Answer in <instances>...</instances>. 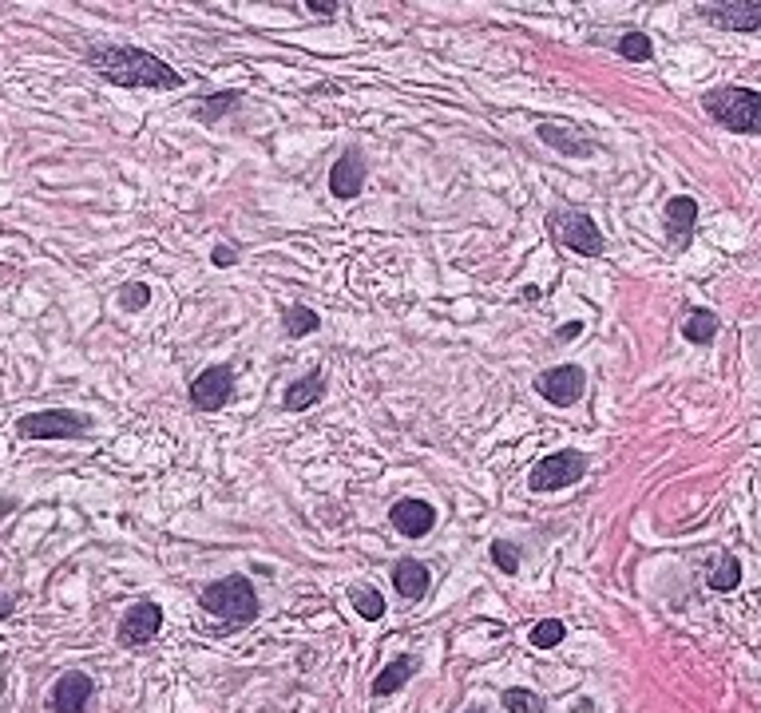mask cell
<instances>
[{
	"mask_svg": "<svg viewBox=\"0 0 761 713\" xmlns=\"http://www.w3.org/2000/svg\"><path fill=\"white\" fill-rule=\"evenodd\" d=\"M322 393H326V377L314 369V373H306L302 381H294L286 389V412H306L310 405L322 401Z\"/></svg>",
	"mask_w": 761,
	"mask_h": 713,
	"instance_id": "cell-17",
	"label": "cell"
},
{
	"mask_svg": "<svg viewBox=\"0 0 761 713\" xmlns=\"http://www.w3.org/2000/svg\"><path fill=\"white\" fill-rule=\"evenodd\" d=\"M199 603H203L207 614H215V618L230 622V626H246V622L258 618V595H254L250 579H242V575H230V579L211 583Z\"/></svg>",
	"mask_w": 761,
	"mask_h": 713,
	"instance_id": "cell-3",
	"label": "cell"
},
{
	"mask_svg": "<svg viewBox=\"0 0 761 713\" xmlns=\"http://www.w3.org/2000/svg\"><path fill=\"white\" fill-rule=\"evenodd\" d=\"M504 706H508V713H544V698L524 690V686H512L504 694Z\"/></svg>",
	"mask_w": 761,
	"mask_h": 713,
	"instance_id": "cell-25",
	"label": "cell"
},
{
	"mask_svg": "<svg viewBox=\"0 0 761 713\" xmlns=\"http://www.w3.org/2000/svg\"><path fill=\"white\" fill-rule=\"evenodd\" d=\"M389 519H393V527H397L401 535L421 539V535H429L436 527V508H429L425 500H401L397 508L389 511Z\"/></svg>",
	"mask_w": 761,
	"mask_h": 713,
	"instance_id": "cell-14",
	"label": "cell"
},
{
	"mask_svg": "<svg viewBox=\"0 0 761 713\" xmlns=\"http://www.w3.org/2000/svg\"><path fill=\"white\" fill-rule=\"evenodd\" d=\"M92 428L88 416L80 412H68V408H48V412H28L16 420V432L24 440H72V436H84Z\"/></svg>",
	"mask_w": 761,
	"mask_h": 713,
	"instance_id": "cell-5",
	"label": "cell"
},
{
	"mask_svg": "<svg viewBox=\"0 0 761 713\" xmlns=\"http://www.w3.org/2000/svg\"><path fill=\"white\" fill-rule=\"evenodd\" d=\"M349 599H353V611L361 614V618H369V622H377L385 614V595L377 587H353Z\"/></svg>",
	"mask_w": 761,
	"mask_h": 713,
	"instance_id": "cell-22",
	"label": "cell"
},
{
	"mask_svg": "<svg viewBox=\"0 0 761 713\" xmlns=\"http://www.w3.org/2000/svg\"><path fill=\"white\" fill-rule=\"evenodd\" d=\"M714 333H718V317H714L710 309H690V313H686V321H682V337H686L690 345H710Z\"/></svg>",
	"mask_w": 761,
	"mask_h": 713,
	"instance_id": "cell-19",
	"label": "cell"
},
{
	"mask_svg": "<svg viewBox=\"0 0 761 713\" xmlns=\"http://www.w3.org/2000/svg\"><path fill=\"white\" fill-rule=\"evenodd\" d=\"M540 139L547 147H555L559 155H567V159L595 155V139H587L579 127H567V123H540Z\"/></svg>",
	"mask_w": 761,
	"mask_h": 713,
	"instance_id": "cell-13",
	"label": "cell"
},
{
	"mask_svg": "<svg viewBox=\"0 0 761 713\" xmlns=\"http://www.w3.org/2000/svg\"><path fill=\"white\" fill-rule=\"evenodd\" d=\"M742 583V563L726 551V555H718V563L710 567V587L714 591H734Z\"/></svg>",
	"mask_w": 761,
	"mask_h": 713,
	"instance_id": "cell-20",
	"label": "cell"
},
{
	"mask_svg": "<svg viewBox=\"0 0 761 713\" xmlns=\"http://www.w3.org/2000/svg\"><path fill=\"white\" fill-rule=\"evenodd\" d=\"M563 634H567V626H563L559 618H544V622H536V626H532V646L551 650V646H559V642H563Z\"/></svg>",
	"mask_w": 761,
	"mask_h": 713,
	"instance_id": "cell-26",
	"label": "cell"
},
{
	"mask_svg": "<svg viewBox=\"0 0 761 713\" xmlns=\"http://www.w3.org/2000/svg\"><path fill=\"white\" fill-rule=\"evenodd\" d=\"M579 333H583V321H567V325H559V329H555V337H559V341H575Z\"/></svg>",
	"mask_w": 761,
	"mask_h": 713,
	"instance_id": "cell-30",
	"label": "cell"
},
{
	"mask_svg": "<svg viewBox=\"0 0 761 713\" xmlns=\"http://www.w3.org/2000/svg\"><path fill=\"white\" fill-rule=\"evenodd\" d=\"M393 583H397V595L409 599V603H421L429 595V567L417 563V559H401L393 567Z\"/></svg>",
	"mask_w": 761,
	"mask_h": 713,
	"instance_id": "cell-16",
	"label": "cell"
},
{
	"mask_svg": "<svg viewBox=\"0 0 761 713\" xmlns=\"http://www.w3.org/2000/svg\"><path fill=\"white\" fill-rule=\"evenodd\" d=\"M234 393V369L230 365H211L191 381V405L199 412H218Z\"/></svg>",
	"mask_w": 761,
	"mask_h": 713,
	"instance_id": "cell-8",
	"label": "cell"
},
{
	"mask_svg": "<svg viewBox=\"0 0 761 713\" xmlns=\"http://www.w3.org/2000/svg\"><path fill=\"white\" fill-rule=\"evenodd\" d=\"M464 713H484V710H476V706H472V710H464Z\"/></svg>",
	"mask_w": 761,
	"mask_h": 713,
	"instance_id": "cell-33",
	"label": "cell"
},
{
	"mask_svg": "<svg viewBox=\"0 0 761 713\" xmlns=\"http://www.w3.org/2000/svg\"><path fill=\"white\" fill-rule=\"evenodd\" d=\"M702 107L726 131L761 135V92H754V88H714L702 96Z\"/></svg>",
	"mask_w": 761,
	"mask_h": 713,
	"instance_id": "cell-2",
	"label": "cell"
},
{
	"mask_svg": "<svg viewBox=\"0 0 761 713\" xmlns=\"http://www.w3.org/2000/svg\"><path fill=\"white\" fill-rule=\"evenodd\" d=\"M587 389V373L579 365H555L536 381V393L551 405H575Z\"/></svg>",
	"mask_w": 761,
	"mask_h": 713,
	"instance_id": "cell-11",
	"label": "cell"
},
{
	"mask_svg": "<svg viewBox=\"0 0 761 713\" xmlns=\"http://www.w3.org/2000/svg\"><path fill=\"white\" fill-rule=\"evenodd\" d=\"M583 476H587V456H583V452L563 448V452H551V456H544V460L532 468L528 488H532V492H563V488L579 484Z\"/></svg>",
	"mask_w": 761,
	"mask_h": 713,
	"instance_id": "cell-6",
	"label": "cell"
},
{
	"mask_svg": "<svg viewBox=\"0 0 761 713\" xmlns=\"http://www.w3.org/2000/svg\"><path fill=\"white\" fill-rule=\"evenodd\" d=\"M211 262H215L218 270H222V266H234V262H238V250H234V246H222V242H218L215 254H211Z\"/></svg>",
	"mask_w": 761,
	"mask_h": 713,
	"instance_id": "cell-29",
	"label": "cell"
},
{
	"mask_svg": "<svg viewBox=\"0 0 761 713\" xmlns=\"http://www.w3.org/2000/svg\"><path fill=\"white\" fill-rule=\"evenodd\" d=\"M694 226H698V203H694L690 195H674V199L666 203V238H670L674 246H686L690 234H694Z\"/></svg>",
	"mask_w": 761,
	"mask_h": 713,
	"instance_id": "cell-15",
	"label": "cell"
},
{
	"mask_svg": "<svg viewBox=\"0 0 761 713\" xmlns=\"http://www.w3.org/2000/svg\"><path fill=\"white\" fill-rule=\"evenodd\" d=\"M413 670H417V662H413V658H405V654H401V658H393V662L377 674V682H373V698H393V694H397V690L413 678Z\"/></svg>",
	"mask_w": 761,
	"mask_h": 713,
	"instance_id": "cell-18",
	"label": "cell"
},
{
	"mask_svg": "<svg viewBox=\"0 0 761 713\" xmlns=\"http://www.w3.org/2000/svg\"><path fill=\"white\" fill-rule=\"evenodd\" d=\"M698 20L722 28V32H761L758 0H722V4H698Z\"/></svg>",
	"mask_w": 761,
	"mask_h": 713,
	"instance_id": "cell-7",
	"label": "cell"
},
{
	"mask_svg": "<svg viewBox=\"0 0 761 713\" xmlns=\"http://www.w3.org/2000/svg\"><path fill=\"white\" fill-rule=\"evenodd\" d=\"M615 48H619L623 60H635V64H647V60L654 56V44L647 32H623Z\"/></svg>",
	"mask_w": 761,
	"mask_h": 713,
	"instance_id": "cell-21",
	"label": "cell"
},
{
	"mask_svg": "<svg viewBox=\"0 0 761 713\" xmlns=\"http://www.w3.org/2000/svg\"><path fill=\"white\" fill-rule=\"evenodd\" d=\"M159 630H163V611H159V603H147V599H143V603H135L131 611L123 614V622H119V646L139 650V646L155 642Z\"/></svg>",
	"mask_w": 761,
	"mask_h": 713,
	"instance_id": "cell-9",
	"label": "cell"
},
{
	"mask_svg": "<svg viewBox=\"0 0 761 713\" xmlns=\"http://www.w3.org/2000/svg\"><path fill=\"white\" fill-rule=\"evenodd\" d=\"M551 230H555V238H559L571 254H583V258H599V254H603V234H599V226L591 222V214L579 210V206H559V210H551Z\"/></svg>",
	"mask_w": 761,
	"mask_h": 713,
	"instance_id": "cell-4",
	"label": "cell"
},
{
	"mask_svg": "<svg viewBox=\"0 0 761 713\" xmlns=\"http://www.w3.org/2000/svg\"><path fill=\"white\" fill-rule=\"evenodd\" d=\"M282 321H286V333H290V337H310V333L318 329V313H314L310 306H302V302L286 309Z\"/></svg>",
	"mask_w": 761,
	"mask_h": 713,
	"instance_id": "cell-23",
	"label": "cell"
},
{
	"mask_svg": "<svg viewBox=\"0 0 761 713\" xmlns=\"http://www.w3.org/2000/svg\"><path fill=\"white\" fill-rule=\"evenodd\" d=\"M492 563H496L500 571L516 575V571H520V547L508 543V539H492Z\"/></svg>",
	"mask_w": 761,
	"mask_h": 713,
	"instance_id": "cell-27",
	"label": "cell"
},
{
	"mask_svg": "<svg viewBox=\"0 0 761 713\" xmlns=\"http://www.w3.org/2000/svg\"><path fill=\"white\" fill-rule=\"evenodd\" d=\"M329 191L337 199H357L365 191V159L357 151H345L329 171Z\"/></svg>",
	"mask_w": 761,
	"mask_h": 713,
	"instance_id": "cell-12",
	"label": "cell"
},
{
	"mask_svg": "<svg viewBox=\"0 0 761 713\" xmlns=\"http://www.w3.org/2000/svg\"><path fill=\"white\" fill-rule=\"evenodd\" d=\"M306 8H310L314 16H337V4H329V0H310Z\"/></svg>",
	"mask_w": 761,
	"mask_h": 713,
	"instance_id": "cell-31",
	"label": "cell"
},
{
	"mask_svg": "<svg viewBox=\"0 0 761 713\" xmlns=\"http://www.w3.org/2000/svg\"><path fill=\"white\" fill-rule=\"evenodd\" d=\"M12 614V599L8 595H0V618H8Z\"/></svg>",
	"mask_w": 761,
	"mask_h": 713,
	"instance_id": "cell-32",
	"label": "cell"
},
{
	"mask_svg": "<svg viewBox=\"0 0 761 713\" xmlns=\"http://www.w3.org/2000/svg\"><path fill=\"white\" fill-rule=\"evenodd\" d=\"M96 698V682L84 670H68L64 678H56L52 694H48V710L52 713H88V702Z\"/></svg>",
	"mask_w": 761,
	"mask_h": 713,
	"instance_id": "cell-10",
	"label": "cell"
},
{
	"mask_svg": "<svg viewBox=\"0 0 761 713\" xmlns=\"http://www.w3.org/2000/svg\"><path fill=\"white\" fill-rule=\"evenodd\" d=\"M238 103H242V96L238 92H222V96H207V100L199 103V119L203 123H215V119H222V115H230V111H238Z\"/></svg>",
	"mask_w": 761,
	"mask_h": 713,
	"instance_id": "cell-24",
	"label": "cell"
},
{
	"mask_svg": "<svg viewBox=\"0 0 761 713\" xmlns=\"http://www.w3.org/2000/svg\"><path fill=\"white\" fill-rule=\"evenodd\" d=\"M151 302V286H143V282H135V286H127L123 290V298H119V306L127 309V313H139V309Z\"/></svg>",
	"mask_w": 761,
	"mask_h": 713,
	"instance_id": "cell-28",
	"label": "cell"
},
{
	"mask_svg": "<svg viewBox=\"0 0 761 713\" xmlns=\"http://www.w3.org/2000/svg\"><path fill=\"white\" fill-rule=\"evenodd\" d=\"M88 68L104 76L115 88H155V92H175L183 88V76L163 64L159 56L143 48H123V44H104L88 52Z\"/></svg>",
	"mask_w": 761,
	"mask_h": 713,
	"instance_id": "cell-1",
	"label": "cell"
}]
</instances>
